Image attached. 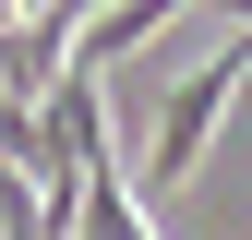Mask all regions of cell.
<instances>
[{"instance_id": "obj_1", "label": "cell", "mask_w": 252, "mask_h": 240, "mask_svg": "<svg viewBox=\"0 0 252 240\" xmlns=\"http://www.w3.org/2000/svg\"><path fill=\"white\" fill-rule=\"evenodd\" d=\"M240 72H252V24H240V36L216 48V60H204L192 84H168V108H156V144H144V168H132V204H144V216H156V204L180 192V180H192L204 132H216V108L240 96Z\"/></svg>"}]
</instances>
